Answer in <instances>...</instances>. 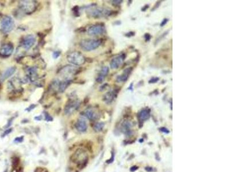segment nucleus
Returning a JSON list of instances; mask_svg holds the SVG:
<instances>
[{
	"mask_svg": "<svg viewBox=\"0 0 230 172\" xmlns=\"http://www.w3.org/2000/svg\"><path fill=\"white\" fill-rule=\"evenodd\" d=\"M86 12L92 17L101 18L107 16H110L111 14L112 11L92 5L91 6L86 8Z\"/></svg>",
	"mask_w": 230,
	"mask_h": 172,
	"instance_id": "obj_1",
	"label": "nucleus"
},
{
	"mask_svg": "<svg viewBox=\"0 0 230 172\" xmlns=\"http://www.w3.org/2000/svg\"><path fill=\"white\" fill-rule=\"evenodd\" d=\"M101 40L84 39L80 42V47L85 51H92L97 49L101 44Z\"/></svg>",
	"mask_w": 230,
	"mask_h": 172,
	"instance_id": "obj_2",
	"label": "nucleus"
},
{
	"mask_svg": "<svg viewBox=\"0 0 230 172\" xmlns=\"http://www.w3.org/2000/svg\"><path fill=\"white\" fill-rule=\"evenodd\" d=\"M67 61L75 66H81L85 63V59L84 56L78 52H74L67 56Z\"/></svg>",
	"mask_w": 230,
	"mask_h": 172,
	"instance_id": "obj_3",
	"label": "nucleus"
},
{
	"mask_svg": "<svg viewBox=\"0 0 230 172\" xmlns=\"http://www.w3.org/2000/svg\"><path fill=\"white\" fill-rule=\"evenodd\" d=\"M14 21L10 16H4L1 22V28L2 31L6 34L9 33L13 29Z\"/></svg>",
	"mask_w": 230,
	"mask_h": 172,
	"instance_id": "obj_4",
	"label": "nucleus"
},
{
	"mask_svg": "<svg viewBox=\"0 0 230 172\" xmlns=\"http://www.w3.org/2000/svg\"><path fill=\"white\" fill-rule=\"evenodd\" d=\"M80 105V102L78 99H72L70 100L67 103L65 108V112L66 115H70L73 113L77 110Z\"/></svg>",
	"mask_w": 230,
	"mask_h": 172,
	"instance_id": "obj_5",
	"label": "nucleus"
},
{
	"mask_svg": "<svg viewBox=\"0 0 230 172\" xmlns=\"http://www.w3.org/2000/svg\"><path fill=\"white\" fill-rule=\"evenodd\" d=\"M35 37L32 34H28L25 36V37L24 38L21 42V46L24 49L28 50L34 46V45L35 44Z\"/></svg>",
	"mask_w": 230,
	"mask_h": 172,
	"instance_id": "obj_6",
	"label": "nucleus"
},
{
	"mask_svg": "<svg viewBox=\"0 0 230 172\" xmlns=\"http://www.w3.org/2000/svg\"><path fill=\"white\" fill-rule=\"evenodd\" d=\"M20 8L25 13H31L35 10V3L30 1H23L20 2Z\"/></svg>",
	"mask_w": 230,
	"mask_h": 172,
	"instance_id": "obj_7",
	"label": "nucleus"
},
{
	"mask_svg": "<svg viewBox=\"0 0 230 172\" xmlns=\"http://www.w3.org/2000/svg\"><path fill=\"white\" fill-rule=\"evenodd\" d=\"M105 31V27L101 25H93L90 27L87 30L89 36H94L103 34Z\"/></svg>",
	"mask_w": 230,
	"mask_h": 172,
	"instance_id": "obj_8",
	"label": "nucleus"
},
{
	"mask_svg": "<svg viewBox=\"0 0 230 172\" xmlns=\"http://www.w3.org/2000/svg\"><path fill=\"white\" fill-rule=\"evenodd\" d=\"M125 59V55L124 53L121 54L114 58L110 63L111 68L113 69H118L120 66L123 64L124 60Z\"/></svg>",
	"mask_w": 230,
	"mask_h": 172,
	"instance_id": "obj_9",
	"label": "nucleus"
},
{
	"mask_svg": "<svg viewBox=\"0 0 230 172\" xmlns=\"http://www.w3.org/2000/svg\"><path fill=\"white\" fill-rule=\"evenodd\" d=\"M13 51V46L12 44H5L0 48V55L2 57H9Z\"/></svg>",
	"mask_w": 230,
	"mask_h": 172,
	"instance_id": "obj_10",
	"label": "nucleus"
},
{
	"mask_svg": "<svg viewBox=\"0 0 230 172\" xmlns=\"http://www.w3.org/2000/svg\"><path fill=\"white\" fill-rule=\"evenodd\" d=\"M77 70V69L73 66H66L61 71V73L66 78V80H69L71 76L75 74Z\"/></svg>",
	"mask_w": 230,
	"mask_h": 172,
	"instance_id": "obj_11",
	"label": "nucleus"
},
{
	"mask_svg": "<svg viewBox=\"0 0 230 172\" xmlns=\"http://www.w3.org/2000/svg\"><path fill=\"white\" fill-rule=\"evenodd\" d=\"M118 93V91H117L116 90L108 91L104 95L103 101H104L105 103H107V104H111V103H112V102L117 97Z\"/></svg>",
	"mask_w": 230,
	"mask_h": 172,
	"instance_id": "obj_12",
	"label": "nucleus"
},
{
	"mask_svg": "<svg viewBox=\"0 0 230 172\" xmlns=\"http://www.w3.org/2000/svg\"><path fill=\"white\" fill-rule=\"evenodd\" d=\"M133 69L132 67H128L125 69L123 73L118 76L116 78V82L118 83H123L127 81L130 74L131 73Z\"/></svg>",
	"mask_w": 230,
	"mask_h": 172,
	"instance_id": "obj_13",
	"label": "nucleus"
},
{
	"mask_svg": "<svg viewBox=\"0 0 230 172\" xmlns=\"http://www.w3.org/2000/svg\"><path fill=\"white\" fill-rule=\"evenodd\" d=\"M76 127L80 132H85L87 129V124L85 118L83 117H80L76 124Z\"/></svg>",
	"mask_w": 230,
	"mask_h": 172,
	"instance_id": "obj_14",
	"label": "nucleus"
},
{
	"mask_svg": "<svg viewBox=\"0 0 230 172\" xmlns=\"http://www.w3.org/2000/svg\"><path fill=\"white\" fill-rule=\"evenodd\" d=\"M150 116V110L149 108H145L141 110L138 115V118L140 123L147 121Z\"/></svg>",
	"mask_w": 230,
	"mask_h": 172,
	"instance_id": "obj_15",
	"label": "nucleus"
},
{
	"mask_svg": "<svg viewBox=\"0 0 230 172\" xmlns=\"http://www.w3.org/2000/svg\"><path fill=\"white\" fill-rule=\"evenodd\" d=\"M74 161L76 162H78L79 164H82L86 161V159L87 158L86 153L82 150H78L76 151V153L74 154Z\"/></svg>",
	"mask_w": 230,
	"mask_h": 172,
	"instance_id": "obj_16",
	"label": "nucleus"
},
{
	"mask_svg": "<svg viewBox=\"0 0 230 172\" xmlns=\"http://www.w3.org/2000/svg\"><path fill=\"white\" fill-rule=\"evenodd\" d=\"M16 68L15 67H10L8 69H6L2 74L1 76V81L3 82L8 78L10 77L11 76H12L16 72Z\"/></svg>",
	"mask_w": 230,
	"mask_h": 172,
	"instance_id": "obj_17",
	"label": "nucleus"
},
{
	"mask_svg": "<svg viewBox=\"0 0 230 172\" xmlns=\"http://www.w3.org/2000/svg\"><path fill=\"white\" fill-rule=\"evenodd\" d=\"M109 71V69L108 67H104L103 69H101L98 77L96 79L97 82H98L99 83H101L104 81L105 77L108 74Z\"/></svg>",
	"mask_w": 230,
	"mask_h": 172,
	"instance_id": "obj_18",
	"label": "nucleus"
},
{
	"mask_svg": "<svg viewBox=\"0 0 230 172\" xmlns=\"http://www.w3.org/2000/svg\"><path fill=\"white\" fill-rule=\"evenodd\" d=\"M85 115L90 120H95L98 118L97 114L92 109L86 110L85 112Z\"/></svg>",
	"mask_w": 230,
	"mask_h": 172,
	"instance_id": "obj_19",
	"label": "nucleus"
},
{
	"mask_svg": "<svg viewBox=\"0 0 230 172\" xmlns=\"http://www.w3.org/2000/svg\"><path fill=\"white\" fill-rule=\"evenodd\" d=\"M121 128L123 132L126 134H129V132H131V123L129 121H125L121 125Z\"/></svg>",
	"mask_w": 230,
	"mask_h": 172,
	"instance_id": "obj_20",
	"label": "nucleus"
},
{
	"mask_svg": "<svg viewBox=\"0 0 230 172\" xmlns=\"http://www.w3.org/2000/svg\"><path fill=\"white\" fill-rule=\"evenodd\" d=\"M71 81H72L71 79H69V80H65V81L59 83V90L60 91V92H61V93L64 92L66 90V89L67 88V87L70 84Z\"/></svg>",
	"mask_w": 230,
	"mask_h": 172,
	"instance_id": "obj_21",
	"label": "nucleus"
},
{
	"mask_svg": "<svg viewBox=\"0 0 230 172\" xmlns=\"http://www.w3.org/2000/svg\"><path fill=\"white\" fill-rule=\"evenodd\" d=\"M27 72L30 79L32 81H34V79L37 77V69L35 67H30L27 69Z\"/></svg>",
	"mask_w": 230,
	"mask_h": 172,
	"instance_id": "obj_22",
	"label": "nucleus"
},
{
	"mask_svg": "<svg viewBox=\"0 0 230 172\" xmlns=\"http://www.w3.org/2000/svg\"><path fill=\"white\" fill-rule=\"evenodd\" d=\"M104 127V123L103 122H98L96 123L94 128L96 132H100L103 130Z\"/></svg>",
	"mask_w": 230,
	"mask_h": 172,
	"instance_id": "obj_23",
	"label": "nucleus"
},
{
	"mask_svg": "<svg viewBox=\"0 0 230 172\" xmlns=\"http://www.w3.org/2000/svg\"><path fill=\"white\" fill-rule=\"evenodd\" d=\"M159 77H154L151 78V79L149 81V83L150 84L156 83H157V82L159 81Z\"/></svg>",
	"mask_w": 230,
	"mask_h": 172,
	"instance_id": "obj_24",
	"label": "nucleus"
},
{
	"mask_svg": "<svg viewBox=\"0 0 230 172\" xmlns=\"http://www.w3.org/2000/svg\"><path fill=\"white\" fill-rule=\"evenodd\" d=\"M151 37H152V36H151V35L150 34L147 33V34H145V41H146V42L149 41L151 40Z\"/></svg>",
	"mask_w": 230,
	"mask_h": 172,
	"instance_id": "obj_25",
	"label": "nucleus"
},
{
	"mask_svg": "<svg viewBox=\"0 0 230 172\" xmlns=\"http://www.w3.org/2000/svg\"><path fill=\"white\" fill-rule=\"evenodd\" d=\"M160 3H161V1H157V2L155 3V5L154 6L153 9H151V11H154V10H156V9H158V7L160 6Z\"/></svg>",
	"mask_w": 230,
	"mask_h": 172,
	"instance_id": "obj_26",
	"label": "nucleus"
},
{
	"mask_svg": "<svg viewBox=\"0 0 230 172\" xmlns=\"http://www.w3.org/2000/svg\"><path fill=\"white\" fill-rule=\"evenodd\" d=\"M60 55H61V52L59 51H55L53 53L52 56L54 59H57L60 56Z\"/></svg>",
	"mask_w": 230,
	"mask_h": 172,
	"instance_id": "obj_27",
	"label": "nucleus"
},
{
	"mask_svg": "<svg viewBox=\"0 0 230 172\" xmlns=\"http://www.w3.org/2000/svg\"><path fill=\"white\" fill-rule=\"evenodd\" d=\"M169 21V19H166V18H165V19H164L162 21V22H161V23H160V27H163V26H165L167 23V22Z\"/></svg>",
	"mask_w": 230,
	"mask_h": 172,
	"instance_id": "obj_28",
	"label": "nucleus"
},
{
	"mask_svg": "<svg viewBox=\"0 0 230 172\" xmlns=\"http://www.w3.org/2000/svg\"><path fill=\"white\" fill-rule=\"evenodd\" d=\"M108 86V84L107 83L102 85V86L100 87V91H104V90L107 88V87Z\"/></svg>",
	"mask_w": 230,
	"mask_h": 172,
	"instance_id": "obj_29",
	"label": "nucleus"
},
{
	"mask_svg": "<svg viewBox=\"0 0 230 172\" xmlns=\"http://www.w3.org/2000/svg\"><path fill=\"white\" fill-rule=\"evenodd\" d=\"M135 32L131 31V32H129L127 33V34H125V36H126V37H131L134 36H135Z\"/></svg>",
	"mask_w": 230,
	"mask_h": 172,
	"instance_id": "obj_30",
	"label": "nucleus"
},
{
	"mask_svg": "<svg viewBox=\"0 0 230 172\" xmlns=\"http://www.w3.org/2000/svg\"><path fill=\"white\" fill-rule=\"evenodd\" d=\"M123 2V1H112V4L114 5H118Z\"/></svg>",
	"mask_w": 230,
	"mask_h": 172,
	"instance_id": "obj_31",
	"label": "nucleus"
},
{
	"mask_svg": "<svg viewBox=\"0 0 230 172\" xmlns=\"http://www.w3.org/2000/svg\"><path fill=\"white\" fill-rule=\"evenodd\" d=\"M160 130L161 132L165 133H169V130H167V129L166 128H165V127H161V128H160Z\"/></svg>",
	"mask_w": 230,
	"mask_h": 172,
	"instance_id": "obj_32",
	"label": "nucleus"
},
{
	"mask_svg": "<svg viewBox=\"0 0 230 172\" xmlns=\"http://www.w3.org/2000/svg\"><path fill=\"white\" fill-rule=\"evenodd\" d=\"M168 32H169V31H167V32H165L163 34H162V35L157 39V41H159L160 40H162V38L163 37H164L165 36L167 35V34H168Z\"/></svg>",
	"mask_w": 230,
	"mask_h": 172,
	"instance_id": "obj_33",
	"label": "nucleus"
},
{
	"mask_svg": "<svg viewBox=\"0 0 230 172\" xmlns=\"http://www.w3.org/2000/svg\"><path fill=\"white\" fill-rule=\"evenodd\" d=\"M149 8V5H146L142 8L141 10H142V12H146L148 9Z\"/></svg>",
	"mask_w": 230,
	"mask_h": 172,
	"instance_id": "obj_34",
	"label": "nucleus"
},
{
	"mask_svg": "<svg viewBox=\"0 0 230 172\" xmlns=\"http://www.w3.org/2000/svg\"><path fill=\"white\" fill-rule=\"evenodd\" d=\"M45 117H46V120L47 121H50L52 120V118L48 114H45Z\"/></svg>",
	"mask_w": 230,
	"mask_h": 172,
	"instance_id": "obj_35",
	"label": "nucleus"
},
{
	"mask_svg": "<svg viewBox=\"0 0 230 172\" xmlns=\"http://www.w3.org/2000/svg\"><path fill=\"white\" fill-rule=\"evenodd\" d=\"M128 90H131V91H133V83H131L129 86V87L128 88Z\"/></svg>",
	"mask_w": 230,
	"mask_h": 172,
	"instance_id": "obj_36",
	"label": "nucleus"
},
{
	"mask_svg": "<svg viewBox=\"0 0 230 172\" xmlns=\"http://www.w3.org/2000/svg\"><path fill=\"white\" fill-rule=\"evenodd\" d=\"M137 169H138V167H132V168H131V171H132V172H133V171H136Z\"/></svg>",
	"mask_w": 230,
	"mask_h": 172,
	"instance_id": "obj_37",
	"label": "nucleus"
},
{
	"mask_svg": "<svg viewBox=\"0 0 230 172\" xmlns=\"http://www.w3.org/2000/svg\"><path fill=\"white\" fill-rule=\"evenodd\" d=\"M41 116H36L35 118V119H36V120H38V121H40V120H41Z\"/></svg>",
	"mask_w": 230,
	"mask_h": 172,
	"instance_id": "obj_38",
	"label": "nucleus"
}]
</instances>
